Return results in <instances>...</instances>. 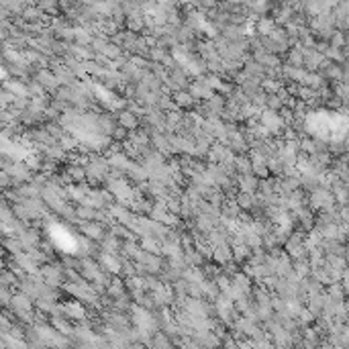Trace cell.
<instances>
[{
	"label": "cell",
	"instance_id": "cell-9",
	"mask_svg": "<svg viewBox=\"0 0 349 349\" xmlns=\"http://www.w3.org/2000/svg\"><path fill=\"white\" fill-rule=\"evenodd\" d=\"M174 102L178 106H190V104H194V96L190 94V92H176L174 94Z\"/></svg>",
	"mask_w": 349,
	"mask_h": 349
},
{
	"label": "cell",
	"instance_id": "cell-6",
	"mask_svg": "<svg viewBox=\"0 0 349 349\" xmlns=\"http://www.w3.org/2000/svg\"><path fill=\"white\" fill-rule=\"evenodd\" d=\"M255 27H257L259 35H272V31L278 27V23H276V20H272V18H268V16H261V18H257Z\"/></svg>",
	"mask_w": 349,
	"mask_h": 349
},
{
	"label": "cell",
	"instance_id": "cell-5",
	"mask_svg": "<svg viewBox=\"0 0 349 349\" xmlns=\"http://www.w3.org/2000/svg\"><path fill=\"white\" fill-rule=\"evenodd\" d=\"M82 231L88 235V237H92V239H104V229L98 225V223H84L82 225Z\"/></svg>",
	"mask_w": 349,
	"mask_h": 349
},
{
	"label": "cell",
	"instance_id": "cell-1",
	"mask_svg": "<svg viewBox=\"0 0 349 349\" xmlns=\"http://www.w3.org/2000/svg\"><path fill=\"white\" fill-rule=\"evenodd\" d=\"M261 125H264L272 135H276V133H280V131L284 129V119H282V115H280L278 111H266V113L261 115Z\"/></svg>",
	"mask_w": 349,
	"mask_h": 349
},
{
	"label": "cell",
	"instance_id": "cell-12",
	"mask_svg": "<svg viewBox=\"0 0 349 349\" xmlns=\"http://www.w3.org/2000/svg\"><path fill=\"white\" fill-rule=\"evenodd\" d=\"M227 2H231V4H245V6H249L253 0H227Z\"/></svg>",
	"mask_w": 349,
	"mask_h": 349
},
{
	"label": "cell",
	"instance_id": "cell-7",
	"mask_svg": "<svg viewBox=\"0 0 349 349\" xmlns=\"http://www.w3.org/2000/svg\"><path fill=\"white\" fill-rule=\"evenodd\" d=\"M119 123H121L123 127H127V129H137V125H139L137 115H135V113H131V111H123V113H119Z\"/></svg>",
	"mask_w": 349,
	"mask_h": 349
},
{
	"label": "cell",
	"instance_id": "cell-3",
	"mask_svg": "<svg viewBox=\"0 0 349 349\" xmlns=\"http://www.w3.org/2000/svg\"><path fill=\"white\" fill-rule=\"evenodd\" d=\"M100 264H102L108 272H113V274H119L121 268H123V264H121L119 259H115V253H111V251H106V253L100 255Z\"/></svg>",
	"mask_w": 349,
	"mask_h": 349
},
{
	"label": "cell",
	"instance_id": "cell-2",
	"mask_svg": "<svg viewBox=\"0 0 349 349\" xmlns=\"http://www.w3.org/2000/svg\"><path fill=\"white\" fill-rule=\"evenodd\" d=\"M43 88H47V90H53V88H57V86H61L59 84V80H57V76H55V72H49V70H41V72H37V78H35Z\"/></svg>",
	"mask_w": 349,
	"mask_h": 349
},
{
	"label": "cell",
	"instance_id": "cell-11",
	"mask_svg": "<svg viewBox=\"0 0 349 349\" xmlns=\"http://www.w3.org/2000/svg\"><path fill=\"white\" fill-rule=\"evenodd\" d=\"M127 131H129V129L121 125V127H117V129L113 131V137H115L117 141H125V137H127Z\"/></svg>",
	"mask_w": 349,
	"mask_h": 349
},
{
	"label": "cell",
	"instance_id": "cell-4",
	"mask_svg": "<svg viewBox=\"0 0 349 349\" xmlns=\"http://www.w3.org/2000/svg\"><path fill=\"white\" fill-rule=\"evenodd\" d=\"M239 186H241V190L243 192H255L257 190V186H259V182H257V176L253 174H243L241 178H239Z\"/></svg>",
	"mask_w": 349,
	"mask_h": 349
},
{
	"label": "cell",
	"instance_id": "cell-13",
	"mask_svg": "<svg viewBox=\"0 0 349 349\" xmlns=\"http://www.w3.org/2000/svg\"><path fill=\"white\" fill-rule=\"evenodd\" d=\"M345 307H347V317H349V300L345 302Z\"/></svg>",
	"mask_w": 349,
	"mask_h": 349
},
{
	"label": "cell",
	"instance_id": "cell-8",
	"mask_svg": "<svg viewBox=\"0 0 349 349\" xmlns=\"http://www.w3.org/2000/svg\"><path fill=\"white\" fill-rule=\"evenodd\" d=\"M35 4H37L43 12H47V14H55L57 10H61V8H59L61 0H35Z\"/></svg>",
	"mask_w": 349,
	"mask_h": 349
},
{
	"label": "cell",
	"instance_id": "cell-10",
	"mask_svg": "<svg viewBox=\"0 0 349 349\" xmlns=\"http://www.w3.org/2000/svg\"><path fill=\"white\" fill-rule=\"evenodd\" d=\"M237 204H239L241 208H251V206H253V194H251V192H241V194L237 196Z\"/></svg>",
	"mask_w": 349,
	"mask_h": 349
}]
</instances>
